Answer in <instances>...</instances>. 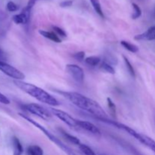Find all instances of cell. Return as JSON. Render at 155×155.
<instances>
[{"mask_svg": "<svg viewBox=\"0 0 155 155\" xmlns=\"http://www.w3.org/2000/svg\"><path fill=\"white\" fill-rule=\"evenodd\" d=\"M52 28H53V30H54V31L55 32V33H57L58 35H59V36H63V37H65V36H67V33H65L64 30H62V29L60 28V27H56V26H53Z\"/></svg>", "mask_w": 155, "mask_h": 155, "instance_id": "d4e9b609", "label": "cell"}, {"mask_svg": "<svg viewBox=\"0 0 155 155\" xmlns=\"http://www.w3.org/2000/svg\"><path fill=\"white\" fill-rule=\"evenodd\" d=\"M100 68H101L102 71H105V72L108 73V74H115V70L111 65L109 63L106 62L105 61H103L101 63V65H100Z\"/></svg>", "mask_w": 155, "mask_h": 155, "instance_id": "ac0fdd59", "label": "cell"}, {"mask_svg": "<svg viewBox=\"0 0 155 155\" xmlns=\"http://www.w3.org/2000/svg\"><path fill=\"white\" fill-rule=\"evenodd\" d=\"M0 103L4 104H10V100L7 98L5 95L0 92Z\"/></svg>", "mask_w": 155, "mask_h": 155, "instance_id": "484cf974", "label": "cell"}, {"mask_svg": "<svg viewBox=\"0 0 155 155\" xmlns=\"http://www.w3.org/2000/svg\"><path fill=\"white\" fill-rule=\"evenodd\" d=\"M14 83L17 87L21 89L23 92L28 94L33 98H36L40 102L45 103L48 105L52 106V107H56V106H58L60 104L58 101L55 98H54L52 95L45 92L44 89L38 87L35 85L26 83L23 80H14Z\"/></svg>", "mask_w": 155, "mask_h": 155, "instance_id": "7a4b0ae2", "label": "cell"}, {"mask_svg": "<svg viewBox=\"0 0 155 155\" xmlns=\"http://www.w3.org/2000/svg\"><path fill=\"white\" fill-rule=\"evenodd\" d=\"M0 52H1V50H0Z\"/></svg>", "mask_w": 155, "mask_h": 155, "instance_id": "f546056e", "label": "cell"}, {"mask_svg": "<svg viewBox=\"0 0 155 155\" xmlns=\"http://www.w3.org/2000/svg\"><path fill=\"white\" fill-rule=\"evenodd\" d=\"M90 2L91 3H92V5L93 6L95 11L96 12V13L98 14L100 17L104 18V13H103V11H102V8H101V4H100L99 0H90Z\"/></svg>", "mask_w": 155, "mask_h": 155, "instance_id": "2e32d148", "label": "cell"}, {"mask_svg": "<svg viewBox=\"0 0 155 155\" xmlns=\"http://www.w3.org/2000/svg\"><path fill=\"white\" fill-rule=\"evenodd\" d=\"M64 97L69 100L73 104L81 110L93 115L100 120L107 119V116L104 109L97 101L75 92H59Z\"/></svg>", "mask_w": 155, "mask_h": 155, "instance_id": "6da1fadb", "label": "cell"}, {"mask_svg": "<svg viewBox=\"0 0 155 155\" xmlns=\"http://www.w3.org/2000/svg\"><path fill=\"white\" fill-rule=\"evenodd\" d=\"M136 40L139 41H151L155 39V26L150 27L148 30L141 34L136 35L134 37Z\"/></svg>", "mask_w": 155, "mask_h": 155, "instance_id": "8fae6325", "label": "cell"}, {"mask_svg": "<svg viewBox=\"0 0 155 155\" xmlns=\"http://www.w3.org/2000/svg\"><path fill=\"white\" fill-rule=\"evenodd\" d=\"M19 115L21 117H23L24 119H25L26 120L28 121L29 123H30L31 124H33V125L34 126V127H36V128L39 129L40 131H42V133H43L44 134H45V136L48 137V139H49V140H51V142H54L55 145H57L61 149L63 150V151H64L68 155H77L75 154V152H74V151L71 149V148H70L69 147L67 146L65 144H64L63 142L60 140V139H58L55 136H54L52 133H51L49 131H48V130H47L46 129L43 127V126H42L41 124H39V123L36 122V121L33 120V119L30 118L29 117L23 114H19Z\"/></svg>", "mask_w": 155, "mask_h": 155, "instance_id": "3957f363", "label": "cell"}, {"mask_svg": "<svg viewBox=\"0 0 155 155\" xmlns=\"http://www.w3.org/2000/svg\"><path fill=\"white\" fill-rule=\"evenodd\" d=\"M30 12H31V9L28 8L26 6L24 9L22 10V12L18 15H14L12 20H13L14 22L17 24H25L27 23H28L29 20H30Z\"/></svg>", "mask_w": 155, "mask_h": 155, "instance_id": "9c48e42d", "label": "cell"}, {"mask_svg": "<svg viewBox=\"0 0 155 155\" xmlns=\"http://www.w3.org/2000/svg\"><path fill=\"white\" fill-rule=\"evenodd\" d=\"M121 45H122L124 48H125L126 49L128 50L129 51L133 53H136L139 51V48H138L137 45H134L133 43H130V42H127V41H121L120 42Z\"/></svg>", "mask_w": 155, "mask_h": 155, "instance_id": "9a60e30c", "label": "cell"}, {"mask_svg": "<svg viewBox=\"0 0 155 155\" xmlns=\"http://www.w3.org/2000/svg\"><path fill=\"white\" fill-rule=\"evenodd\" d=\"M73 2L72 1H64L60 3V6L62 8H66V7H70V6L72 5Z\"/></svg>", "mask_w": 155, "mask_h": 155, "instance_id": "83f0119b", "label": "cell"}, {"mask_svg": "<svg viewBox=\"0 0 155 155\" xmlns=\"http://www.w3.org/2000/svg\"><path fill=\"white\" fill-rule=\"evenodd\" d=\"M66 71L75 81L83 83L84 80V71L80 66L74 64L66 65Z\"/></svg>", "mask_w": 155, "mask_h": 155, "instance_id": "ba28073f", "label": "cell"}, {"mask_svg": "<svg viewBox=\"0 0 155 155\" xmlns=\"http://www.w3.org/2000/svg\"><path fill=\"white\" fill-rule=\"evenodd\" d=\"M28 155H43V150L38 145H30L27 148Z\"/></svg>", "mask_w": 155, "mask_h": 155, "instance_id": "5bb4252c", "label": "cell"}, {"mask_svg": "<svg viewBox=\"0 0 155 155\" xmlns=\"http://www.w3.org/2000/svg\"><path fill=\"white\" fill-rule=\"evenodd\" d=\"M120 129L126 131L127 133H128L130 136H133L136 140L140 142L141 143L143 144L146 147H148V148H150L151 151H154L155 153V141L154 139H152L151 137L146 136V135L138 133V132H136L133 129L130 128V127L124 125V124H121Z\"/></svg>", "mask_w": 155, "mask_h": 155, "instance_id": "277c9868", "label": "cell"}, {"mask_svg": "<svg viewBox=\"0 0 155 155\" xmlns=\"http://www.w3.org/2000/svg\"><path fill=\"white\" fill-rule=\"evenodd\" d=\"M62 134H63V136H64L65 138H66L67 139H68L69 142H72L73 144H74V145H80V141L78 139H77L76 136H72V135L69 134V133H66V132L64 131H62Z\"/></svg>", "mask_w": 155, "mask_h": 155, "instance_id": "d6986e66", "label": "cell"}, {"mask_svg": "<svg viewBox=\"0 0 155 155\" xmlns=\"http://www.w3.org/2000/svg\"><path fill=\"white\" fill-rule=\"evenodd\" d=\"M0 71L15 80H23L25 78V75L21 71L2 61H0Z\"/></svg>", "mask_w": 155, "mask_h": 155, "instance_id": "8992f818", "label": "cell"}, {"mask_svg": "<svg viewBox=\"0 0 155 155\" xmlns=\"http://www.w3.org/2000/svg\"><path fill=\"white\" fill-rule=\"evenodd\" d=\"M85 62L89 66L95 67L99 64V63L101 62V59L96 56H90V57H87L85 59Z\"/></svg>", "mask_w": 155, "mask_h": 155, "instance_id": "e0dca14e", "label": "cell"}, {"mask_svg": "<svg viewBox=\"0 0 155 155\" xmlns=\"http://www.w3.org/2000/svg\"><path fill=\"white\" fill-rule=\"evenodd\" d=\"M36 2V0H29L28 3H27V7L28 8L32 9V8L34 6Z\"/></svg>", "mask_w": 155, "mask_h": 155, "instance_id": "f1b7e54d", "label": "cell"}, {"mask_svg": "<svg viewBox=\"0 0 155 155\" xmlns=\"http://www.w3.org/2000/svg\"><path fill=\"white\" fill-rule=\"evenodd\" d=\"M77 127L80 128L85 130L86 131L89 132V133H92L94 135H101V132H100L99 129L97 127H95L93 124L88 121H83V120H77Z\"/></svg>", "mask_w": 155, "mask_h": 155, "instance_id": "30bf717a", "label": "cell"}, {"mask_svg": "<svg viewBox=\"0 0 155 155\" xmlns=\"http://www.w3.org/2000/svg\"><path fill=\"white\" fill-rule=\"evenodd\" d=\"M12 145H13V155H22L24 152V148L21 142L17 137L12 139Z\"/></svg>", "mask_w": 155, "mask_h": 155, "instance_id": "4fadbf2b", "label": "cell"}, {"mask_svg": "<svg viewBox=\"0 0 155 155\" xmlns=\"http://www.w3.org/2000/svg\"><path fill=\"white\" fill-rule=\"evenodd\" d=\"M123 58H124V62H125L126 67H127V70H128V71H129V73L130 74V75L133 77H136V72H135V70H134V68H133V65L131 64L130 61H129V59L127 58L126 56H123Z\"/></svg>", "mask_w": 155, "mask_h": 155, "instance_id": "44dd1931", "label": "cell"}, {"mask_svg": "<svg viewBox=\"0 0 155 155\" xmlns=\"http://www.w3.org/2000/svg\"><path fill=\"white\" fill-rule=\"evenodd\" d=\"M79 148H80V151L85 155H96V154L92 151V148H90L89 146L84 145V144H80L79 145Z\"/></svg>", "mask_w": 155, "mask_h": 155, "instance_id": "ffe728a7", "label": "cell"}, {"mask_svg": "<svg viewBox=\"0 0 155 155\" xmlns=\"http://www.w3.org/2000/svg\"><path fill=\"white\" fill-rule=\"evenodd\" d=\"M49 111L51 112V114L55 116L61 120L63 121L64 124L69 126L71 127H77V120H75L74 117L71 116L67 112L64 111V110H59V109L54 108V107H51L49 108Z\"/></svg>", "mask_w": 155, "mask_h": 155, "instance_id": "52a82bcc", "label": "cell"}, {"mask_svg": "<svg viewBox=\"0 0 155 155\" xmlns=\"http://www.w3.org/2000/svg\"><path fill=\"white\" fill-rule=\"evenodd\" d=\"M107 106H108V108L109 110H110V112L111 113L112 116L116 117V105H115L114 103L113 102L111 98H107Z\"/></svg>", "mask_w": 155, "mask_h": 155, "instance_id": "603a6c76", "label": "cell"}, {"mask_svg": "<svg viewBox=\"0 0 155 155\" xmlns=\"http://www.w3.org/2000/svg\"><path fill=\"white\" fill-rule=\"evenodd\" d=\"M132 5H133V9H134V12L132 15V18L133 19H137V18H140L141 15H142V10H141L140 7L138 5H136V3H133Z\"/></svg>", "mask_w": 155, "mask_h": 155, "instance_id": "7402d4cb", "label": "cell"}, {"mask_svg": "<svg viewBox=\"0 0 155 155\" xmlns=\"http://www.w3.org/2000/svg\"><path fill=\"white\" fill-rule=\"evenodd\" d=\"M24 108L30 113L35 114L39 117V118L45 120H50L51 119V114L49 110L45 109V107L35 103H30L24 105Z\"/></svg>", "mask_w": 155, "mask_h": 155, "instance_id": "5b68a950", "label": "cell"}, {"mask_svg": "<svg viewBox=\"0 0 155 155\" xmlns=\"http://www.w3.org/2000/svg\"><path fill=\"white\" fill-rule=\"evenodd\" d=\"M74 57L76 59H77V60L83 61V59H84V57H85V52L84 51H79V52L74 54Z\"/></svg>", "mask_w": 155, "mask_h": 155, "instance_id": "4316f807", "label": "cell"}, {"mask_svg": "<svg viewBox=\"0 0 155 155\" xmlns=\"http://www.w3.org/2000/svg\"><path fill=\"white\" fill-rule=\"evenodd\" d=\"M39 33L41 36H42L43 37L46 38V39H50V40L53 41L54 42H61V39L59 38L58 36H57V34L53 32H49V31H45V30H39Z\"/></svg>", "mask_w": 155, "mask_h": 155, "instance_id": "7c38bea8", "label": "cell"}, {"mask_svg": "<svg viewBox=\"0 0 155 155\" xmlns=\"http://www.w3.org/2000/svg\"><path fill=\"white\" fill-rule=\"evenodd\" d=\"M6 7H7L8 10L11 12H16V11L18 9V5H17L15 2H12V1L8 2L7 3V5H6Z\"/></svg>", "mask_w": 155, "mask_h": 155, "instance_id": "cb8c5ba5", "label": "cell"}]
</instances>
